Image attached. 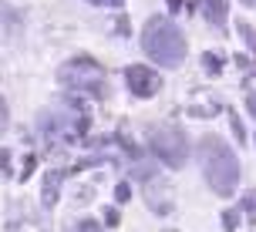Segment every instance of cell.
<instances>
[{"label": "cell", "instance_id": "1", "mask_svg": "<svg viewBox=\"0 0 256 232\" xmlns=\"http://www.w3.org/2000/svg\"><path fill=\"white\" fill-rule=\"evenodd\" d=\"M199 155H202V175L209 182V189L216 195H232L236 185H240V158L236 152H230V145L206 135L202 145H199Z\"/></svg>", "mask_w": 256, "mask_h": 232}, {"label": "cell", "instance_id": "2", "mask_svg": "<svg viewBox=\"0 0 256 232\" xmlns=\"http://www.w3.org/2000/svg\"><path fill=\"white\" fill-rule=\"evenodd\" d=\"M142 47L158 67H179L186 61V34L168 17H152L142 30Z\"/></svg>", "mask_w": 256, "mask_h": 232}, {"label": "cell", "instance_id": "3", "mask_svg": "<svg viewBox=\"0 0 256 232\" xmlns=\"http://www.w3.org/2000/svg\"><path fill=\"white\" fill-rule=\"evenodd\" d=\"M148 145H152V155L168 168H182L186 158H189V145H186V135L179 128H168V125L152 128L148 131Z\"/></svg>", "mask_w": 256, "mask_h": 232}, {"label": "cell", "instance_id": "4", "mask_svg": "<svg viewBox=\"0 0 256 232\" xmlns=\"http://www.w3.org/2000/svg\"><path fill=\"white\" fill-rule=\"evenodd\" d=\"M125 84L135 98H152L155 91L162 88V77L155 74L148 64H132V67H125Z\"/></svg>", "mask_w": 256, "mask_h": 232}, {"label": "cell", "instance_id": "5", "mask_svg": "<svg viewBox=\"0 0 256 232\" xmlns=\"http://www.w3.org/2000/svg\"><path fill=\"white\" fill-rule=\"evenodd\" d=\"M199 10H202L212 24H222V20H226V0H199Z\"/></svg>", "mask_w": 256, "mask_h": 232}, {"label": "cell", "instance_id": "6", "mask_svg": "<svg viewBox=\"0 0 256 232\" xmlns=\"http://www.w3.org/2000/svg\"><path fill=\"white\" fill-rule=\"evenodd\" d=\"M61 179H64L61 172H48V175H44V202H48V206L58 202V182Z\"/></svg>", "mask_w": 256, "mask_h": 232}, {"label": "cell", "instance_id": "7", "mask_svg": "<svg viewBox=\"0 0 256 232\" xmlns=\"http://www.w3.org/2000/svg\"><path fill=\"white\" fill-rule=\"evenodd\" d=\"M7 131V104H4V98H0V135Z\"/></svg>", "mask_w": 256, "mask_h": 232}, {"label": "cell", "instance_id": "8", "mask_svg": "<svg viewBox=\"0 0 256 232\" xmlns=\"http://www.w3.org/2000/svg\"><path fill=\"white\" fill-rule=\"evenodd\" d=\"M115 195H118V202H125V199H128V185H118Z\"/></svg>", "mask_w": 256, "mask_h": 232}, {"label": "cell", "instance_id": "9", "mask_svg": "<svg viewBox=\"0 0 256 232\" xmlns=\"http://www.w3.org/2000/svg\"><path fill=\"white\" fill-rule=\"evenodd\" d=\"M81 232H102L98 226H91V222H81Z\"/></svg>", "mask_w": 256, "mask_h": 232}, {"label": "cell", "instance_id": "10", "mask_svg": "<svg viewBox=\"0 0 256 232\" xmlns=\"http://www.w3.org/2000/svg\"><path fill=\"white\" fill-rule=\"evenodd\" d=\"M168 7H172V10H179V7H182V0H168Z\"/></svg>", "mask_w": 256, "mask_h": 232}, {"label": "cell", "instance_id": "11", "mask_svg": "<svg viewBox=\"0 0 256 232\" xmlns=\"http://www.w3.org/2000/svg\"><path fill=\"white\" fill-rule=\"evenodd\" d=\"M104 3H115V7H118V3H122V0H104Z\"/></svg>", "mask_w": 256, "mask_h": 232}, {"label": "cell", "instance_id": "12", "mask_svg": "<svg viewBox=\"0 0 256 232\" xmlns=\"http://www.w3.org/2000/svg\"><path fill=\"white\" fill-rule=\"evenodd\" d=\"M88 3H104V0H88Z\"/></svg>", "mask_w": 256, "mask_h": 232}, {"label": "cell", "instance_id": "13", "mask_svg": "<svg viewBox=\"0 0 256 232\" xmlns=\"http://www.w3.org/2000/svg\"><path fill=\"white\" fill-rule=\"evenodd\" d=\"M243 3H253V0H243Z\"/></svg>", "mask_w": 256, "mask_h": 232}]
</instances>
